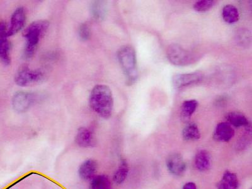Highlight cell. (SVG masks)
Returning <instances> with one entry per match:
<instances>
[{"label": "cell", "mask_w": 252, "mask_h": 189, "mask_svg": "<svg viewBox=\"0 0 252 189\" xmlns=\"http://www.w3.org/2000/svg\"><path fill=\"white\" fill-rule=\"evenodd\" d=\"M89 103L91 108L104 119L110 118L114 107V99L110 88L105 84H97L91 92Z\"/></svg>", "instance_id": "cell-1"}, {"label": "cell", "mask_w": 252, "mask_h": 189, "mask_svg": "<svg viewBox=\"0 0 252 189\" xmlns=\"http://www.w3.org/2000/svg\"><path fill=\"white\" fill-rule=\"evenodd\" d=\"M49 22L40 20L32 22L23 31V36L26 39V44L23 52V58L29 60L34 56L38 48L39 41L46 33Z\"/></svg>", "instance_id": "cell-2"}, {"label": "cell", "mask_w": 252, "mask_h": 189, "mask_svg": "<svg viewBox=\"0 0 252 189\" xmlns=\"http://www.w3.org/2000/svg\"><path fill=\"white\" fill-rule=\"evenodd\" d=\"M117 58L125 74L126 84L132 85L139 75L135 50L131 45H124L117 52Z\"/></svg>", "instance_id": "cell-3"}, {"label": "cell", "mask_w": 252, "mask_h": 189, "mask_svg": "<svg viewBox=\"0 0 252 189\" xmlns=\"http://www.w3.org/2000/svg\"><path fill=\"white\" fill-rule=\"evenodd\" d=\"M46 78L44 69H31L27 65H23L18 69L15 76V82L20 86H28L40 84Z\"/></svg>", "instance_id": "cell-4"}, {"label": "cell", "mask_w": 252, "mask_h": 189, "mask_svg": "<svg viewBox=\"0 0 252 189\" xmlns=\"http://www.w3.org/2000/svg\"><path fill=\"white\" fill-rule=\"evenodd\" d=\"M167 56L171 64L177 66H188L194 61V56L190 52L187 51L178 44L169 45L167 51Z\"/></svg>", "instance_id": "cell-5"}, {"label": "cell", "mask_w": 252, "mask_h": 189, "mask_svg": "<svg viewBox=\"0 0 252 189\" xmlns=\"http://www.w3.org/2000/svg\"><path fill=\"white\" fill-rule=\"evenodd\" d=\"M203 79V75L200 73L176 74L171 78V83L173 87L180 89L191 84H198Z\"/></svg>", "instance_id": "cell-6"}, {"label": "cell", "mask_w": 252, "mask_h": 189, "mask_svg": "<svg viewBox=\"0 0 252 189\" xmlns=\"http://www.w3.org/2000/svg\"><path fill=\"white\" fill-rule=\"evenodd\" d=\"M166 165L169 172L176 177H181L186 172L187 165L181 155L172 153L167 158Z\"/></svg>", "instance_id": "cell-7"}, {"label": "cell", "mask_w": 252, "mask_h": 189, "mask_svg": "<svg viewBox=\"0 0 252 189\" xmlns=\"http://www.w3.org/2000/svg\"><path fill=\"white\" fill-rule=\"evenodd\" d=\"M33 101L31 93L19 91L12 98V107L17 112H25L29 109Z\"/></svg>", "instance_id": "cell-8"}, {"label": "cell", "mask_w": 252, "mask_h": 189, "mask_svg": "<svg viewBox=\"0 0 252 189\" xmlns=\"http://www.w3.org/2000/svg\"><path fill=\"white\" fill-rule=\"evenodd\" d=\"M26 22V12L24 8H17L11 17L10 25L8 29L6 36L7 38L18 33L24 27Z\"/></svg>", "instance_id": "cell-9"}, {"label": "cell", "mask_w": 252, "mask_h": 189, "mask_svg": "<svg viewBox=\"0 0 252 189\" xmlns=\"http://www.w3.org/2000/svg\"><path fill=\"white\" fill-rule=\"evenodd\" d=\"M234 136V130L228 123H219L215 127L213 138L220 143L229 142Z\"/></svg>", "instance_id": "cell-10"}, {"label": "cell", "mask_w": 252, "mask_h": 189, "mask_svg": "<svg viewBox=\"0 0 252 189\" xmlns=\"http://www.w3.org/2000/svg\"><path fill=\"white\" fill-rule=\"evenodd\" d=\"M98 164L96 161L88 159L83 162L78 169V174L84 180H92L97 171Z\"/></svg>", "instance_id": "cell-11"}, {"label": "cell", "mask_w": 252, "mask_h": 189, "mask_svg": "<svg viewBox=\"0 0 252 189\" xmlns=\"http://www.w3.org/2000/svg\"><path fill=\"white\" fill-rule=\"evenodd\" d=\"M76 143L80 147H90L95 144L93 132L86 127H80L76 136Z\"/></svg>", "instance_id": "cell-12"}, {"label": "cell", "mask_w": 252, "mask_h": 189, "mask_svg": "<svg viewBox=\"0 0 252 189\" xmlns=\"http://www.w3.org/2000/svg\"><path fill=\"white\" fill-rule=\"evenodd\" d=\"M240 182L237 175L230 171H226L220 181L216 184L218 189H238Z\"/></svg>", "instance_id": "cell-13"}, {"label": "cell", "mask_w": 252, "mask_h": 189, "mask_svg": "<svg viewBox=\"0 0 252 189\" xmlns=\"http://www.w3.org/2000/svg\"><path fill=\"white\" fill-rule=\"evenodd\" d=\"M199 102L196 100L190 99L184 101L180 108V118L184 123H188L193 114L198 107Z\"/></svg>", "instance_id": "cell-14"}, {"label": "cell", "mask_w": 252, "mask_h": 189, "mask_svg": "<svg viewBox=\"0 0 252 189\" xmlns=\"http://www.w3.org/2000/svg\"><path fill=\"white\" fill-rule=\"evenodd\" d=\"M194 164L197 170L201 172L208 170L211 164L210 154L205 149L197 152L195 156Z\"/></svg>", "instance_id": "cell-15"}, {"label": "cell", "mask_w": 252, "mask_h": 189, "mask_svg": "<svg viewBox=\"0 0 252 189\" xmlns=\"http://www.w3.org/2000/svg\"><path fill=\"white\" fill-rule=\"evenodd\" d=\"M228 123L235 127H244L251 125V123L242 113L234 111L227 113L225 116Z\"/></svg>", "instance_id": "cell-16"}, {"label": "cell", "mask_w": 252, "mask_h": 189, "mask_svg": "<svg viewBox=\"0 0 252 189\" xmlns=\"http://www.w3.org/2000/svg\"><path fill=\"white\" fill-rule=\"evenodd\" d=\"M182 138L186 141H196L201 138L198 126L194 122L187 123L182 131Z\"/></svg>", "instance_id": "cell-17"}, {"label": "cell", "mask_w": 252, "mask_h": 189, "mask_svg": "<svg viewBox=\"0 0 252 189\" xmlns=\"http://www.w3.org/2000/svg\"><path fill=\"white\" fill-rule=\"evenodd\" d=\"M11 49L12 44L8 38H0V62L5 66H8L11 63Z\"/></svg>", "instance_id": "cell-18"}, {"label": "cell", "mask_w": 252, "mask_h": 189, "mask_svg": "<svg viewBox=\"0 0 252 189\" xmlns=\"http://www.w3.org/2000/svg\"><path fill=\"white\" fill-rule=\"evenodd\" d=\"M90 10L93 19L97 21H102L105 19L107 14V3L104 1H93L91 5Z\"/></svg>", "instance_id": "cell-19"}, {"label": "cell", "mask_w": 252, "mask_h": 189, "mask_svg": "<svg viewBox=\"0 0 252 189\" xmlns=\"http://www.w3.org/2000/svg\"><path fill=\"white\" fill-rule=\"evenodd\" d=\"M222 17L225 22L234 23L237 22L240 19V13L236 6L227 5L223 8Z\"/></svg>", "instance_id": "cell-20"}, {"label": "cell", "mask_w": 252, "mask_h": 189, "mask_svg": "<svg viewBox=\"0 0 252 189\" xmlns=\"http://www.w3.org/2000/svg\"><path fill=\"white\" fill-rule=\"evenodd\" d=\"M128 173H129V166H128L127 162L123 159L121 161L120 164H119L116 172L114 173L113 180L115 183L122 184L127 179Z\"/></svg>", "instance_id": "cell-21"}, {"label": "cell", "mask_w": 252, "mask_h": 189, "mask_svg": "<svg viewBox=\"0 0 252 189\" xmlns=\"http://www.w3.org/2000/svg\"><path fill=\"white\" fill-rule=\"evenodd\" d=\"M91 181L90 189H111V183L107 175L95 176Z\"/></svg>", "instance_id": "cell-22"}, {"label": "cell", "mask_w": 252, "mask_h": 189, "mask_svg": "<svg viewBox=\"0 0 252 189\" xmlns=\"http://www.w3.org/2000/svg\"><path fill=\"white\" fill-rule=\"evenodd\" d=\"M235 39L240 46L247 47L251 44L252 35L249 30L241 29L236 32Z\"/></svg>", "instance_id": "cell-23"}, {"label": "cell", "mask_w": 252, "mask_h": 189, "mask_svg": "<svg viewBox=\"0 0 252 189\" xmlns=\"http://www.w3.org/2000/svg\"><path fill=\"white\" fill-rule=\"evenodd\" d=\"M216 3L214 0H201L195 2L193 7L196 12H206L213 8Z\"/></svg>", "instance_id": "cell-24"}, {"label": "cell", "mask_w": 252, "mask_h": 189, "mask_svg": "<svg viewBox=\"0 0 252 189\" xmlns=\"http://www.w3.org/2000/svg\"><path fill=\"white\" fill-rule=\"evenodd\" d=\"M78 36L80 40L86 41L90 38L91 30L87 23H82L78 29Z\"/></svg>", "instance_id": "cell-25"}, {"label": "cell", "mask_w": 252, "mask_h": 189, "mask_svg": "<svg viewBox=\"0 0 252 189\" xmlns=\"http://www.w3.org/2000/svg\"><path fill=\"white\" fill-rule=\"evenodd\" d=\"M245 134H246L243 136L238 141L237 144H236L238 149H240V150H243V149L246 148L248 146L250 145V143H251V132H246Z\"/></svg>", "instance_id": "cell-26"}, {"label": "cell", "mask_w": 252, "mask_h": 189, "mask_svg": "<svg viewBox=\"0 0 252 189\" xmlns=\"http://www.w3.org/2000/svg\"><path fill=\"white\" fill-rule=\"evenodd\" d=\"M7 26H6V23L5 22H0V38H4V37L6 36V34H7Z\"/></svg>", "instance_id": "cell-27"}, {"label": "cell", "mask_w": 252, "mask_h": 189, "mask_svg": "<svg viewBox=\"0 0 252 189\" xmlns=\"http://www.w3.org/2000/svg\"><path fill=\"white\" fill-rule=\"evenodd\" d=\"M182 189H197L196 185L194 182H188L183 186Z\"/></svg>", "instance_id": "cell-28"}, {"label": "cell", "mask_w": 252, "mask_h": 189, "mask_svg": "<svg viewBox=\"0 0 252 189\" xmlns=\"http://www.w3.org/2000/svg\"><path fill=\"white\" fill-rule=\"evenodd\" d=\"M227 97H225L224 96L221 97V98H219V99L217 101V104H222V103H224L226 101H227Z\"/></svg>", "instance_id": "cell-29"}]
</instances>
